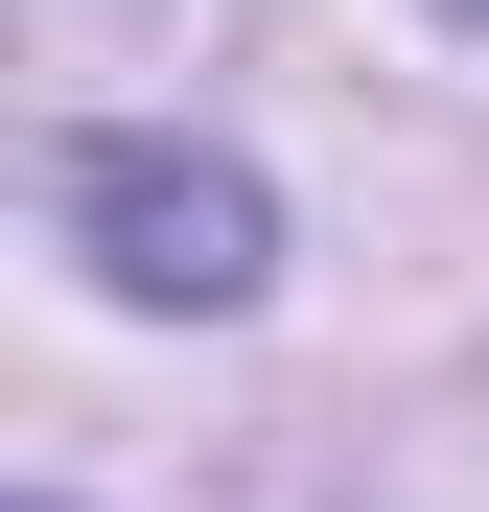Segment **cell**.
<instances>
[{
	"label": "cell",
	"mask_w": 489,
	"mask_h": 512,
	"mask_svg": "<svg viewBox=\"0 0 489 512\" xmlns=\"http://www.w3.org/2000/svg\"><path fill=\"white\" fill-rule=\"evenodd\" d=\"M70 233H94V280L117 303H257V163H210V140H70Z\"/></svg>",
	"instance_id": "cell-1"
},
{
	"label": "cell",
	"mask_w": 489,
	"mask_h": 512,
	"mask_svg": "<svg viewBox=\"0 0 489 512\" xmlns=\"http://www.w3.org/2000/svg\"><path fill=\"white\" fill-rule=\"evenodd\" d=\"M466 24H489V0H466Z\"/></svg>",
	"instance_id": "cell-2"
}]
</instances>
